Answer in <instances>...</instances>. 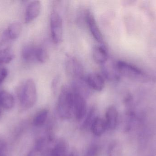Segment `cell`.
<instances>
[{
  "label": "cell",
  "mask_w": 156,
  "mask_h": 156,
  "mask_svg": "<svg viewBox=\"0 0 156 156\" xmlns=\"http://www.w3.org/2000/svg\"><path fill=\"white\" fill-rule=\"evenodd\" d=\"M50 25L52 40L55 44H59L63 38V21L61 16L58 12L54 11L51 13Z\"/></svg>",
  "instance_id": "obj_5"
},
{
  "label": "cell",
  "mask_w": 156,
  "mask_h": 156,
  "mask_svg": "<svg viewBox=\"0 0 156 156\" xmlns=\"http://www.w3.org/2000/svg\"><path fill=\"white\" fill-rule=\"evenodd\" d=\"M105 123L107 129L114 130L117 126L118 121V113L114 106H110L105 112Z\"/></svg>",
  "instance_id": "obj_13"
},
{
  "label": "cell",
  "mask_w": 156,
  "mask_h": 156,
  "mask_svg": "<svg viewBox=\"0 0 156 156\" xmlns=\"http://www.w3.org/2000/svg\"><path fill=\"white\" fill-rule=\"evenodd\" d=\"M71 89L75 93L80 94L84 98L90 95L91 90L86 80H84L83 78L73 80Z\"/></svg>",
  "instance_id": "obj_10"
},
{
  "label": "cell",
  "mask_w": 156,
  "mask_h": 156,
  "mask_svg": "<svg viewBox=\"0 0 156 156\" xmlns=\"http://www.w3.org/2000/svg\"><path fill=\"white\" fill-rule=\"evenodd\" d=\"M94 112H95V111H94V109H92V110L90 111L89 114L87 116V118H86V120H85V122H84V123H83V127L84 128H86V127H88L89 125H90L91 126V125L94 120L96 118V117H94Z\"/></svg>",
  "instance_id": "obj_23"
},
{
  "label": "cell",
  "mask_w": 156,
  "mask_h": 156,
  "mask_svg": "<svg viewBox=\"0 0 156 156\" xmlns=\"http://www.w3.org/2000/svg\"><path fill=\"white\" fill-rule=\"evenodd\" d=\"M14 105V99L11 93L5 91H0V106L5 110H10Z\"/></svg>",
  "instance_id": "obj_17"
},
{
  "label": "cell",
  "mask_w": 156,
  "mask_h": 156,
  "mask_svg": "<svg viewBox=\"0 0 156 156\" xmlns=\"http://www.w3.org/2000/svg\"><path fill=\"white\" fill-rule=\"evenodd\" d=\"M0 156H6L5 155V152H3V153H0Z\"/></svg>",
  "instance_id": "obj_26"
},
{
  "label": "cell",
  "mask_w": 156,
  "mask_h": 156,
  "mask_svg": "<svg viewBox=\"0 0 156 156\" xmlns=\"http://www.w3.org/2000/svg\"><path fill=\"white\" fill-rule=\"evenodd\" d=\"M8 75V71L5 68L0 67V84L5 80Z\"/></svg>",
  "instance_id": "obj_25"
},
{
  "label": "cell",
  "mask_w": 156,
  "mask_h": 156,
  "mask_svg": "<svg viewBox=\"0 0 156 156\" xmlns=\"http://www.w3.org/2000/svg\"><path fill=\"white\" fill-rule=\"evenodd\" d=\"M121 152L120 144L117 142L112 143L108 147V156H119Z\"/></svg>",
  "instance_id": "obj_22"
},
{
  "label": "cell",
  "mask_w": 156,
  "mask_h": 156,
  "mask_svg": "<svg viewBox=\"0 0 156 156\" xmlns=\"http://www.w3.org/2000/svg\"><path fill=\"white\" fill-rule=\"evenodd\" d=\"M14 58V55L10 47H0V65L10 63Z\"/></svg>",
  "instance_id": "obj_19"
},
{
  "label": "cell",
  "mask_w": 156,
  "mask_h": 156,
  "mask_svg": "<svg viewBox=\"0 0 156 156\" xmlns=\"http://www.w3.org/2000/svg\"><path fill=\"white\" fill-rule=\"evenodd\" d=\"M116 66L120 75L135 80L144 81L148 79V76L145 72L130 63L119 61L116 63Z\"/></svg>",
  "instance_id": "obj_4"
},
{
  "label": "cell",
  "mask_w": 156,
  "mask_h": 156,
  "mask_svg": "<svg viewBox=\"0 0 156 156\" xmlns=\"http://www.w3.org/2000/svg\"><path fill=\"white\" fill-rule=\"evenodd\" d=\"M1 115H2V109H1V107H0V117H1Z\"/></svg>",
  "instance_id": "obj_27"
},
{
  "label": "cell",
  "mask_w": 156,
  "mask_h": 156,
  "mask_svg": "<svg viewBox=\"0 0 156 156\" xmlns=\"http://www.w3.org/2000/svg\"><path fill=\"white\" fill-rule=\"evenodd\" d=\"M65 69L68 76L73 80L83 78V66L80 61L75 57H67L65 63Z\"/></svg>",
  "instance_id": "obj_6"
},
{
  "label": "cell",
  "mask_w": 156,
  "mask_h": 156,
  "mask_svg": "<svg viewBox=\"0 0 156 156\" xmlns=\"http://www.w3.org/2000/svg\"><path fill=\"white\" fill-rule=\"evenodd\" d=\"M102 66L103 74L106 79L110 81H115L119 79L120 75L116 68V64L107 61Z\"/></svg>",
  "instance_id": "obj_11"
},
{
  "label": "cell",
  "mask_w": 156,
  "mask_h": 156,
  "mask_svg": "<svg viewBox=\"0 0 156 156\" xmlns=\"http://www.w3.org/2000/svg\"><path fill=\"white\" fill-rule=\"evenodd\" d=\"M93 133L96 136L102 135L107 129L105 120L100 117H96L90 126Z\"/></svg>",
  "instance_id": "obj_15"
},
{
  "label": "cell",
  "mask_w": 156,
  "mask_h": 156,
  "mask_svg": "<svg viewBox=\"0 0 156 156\" xmlns=\"http://www.w3.org/2000/svg\"><path fill=\"white\" fill-rule=\"evenodd\" d=\"M49 59V53L45 48L37 47L36 50V60L39 63H44Z\"/></svg>",
  "instance_id": "obj_21"
},
{
  "label": "cell",
  "mask_w": 156,
  "mask_h": 156,
  "mask_svg": "<svg viewBox=\"0 0 156 156\" xmlns=\"http://www.w3.org/2000/svg\"><path fill=\"white\" fill-rule=\"evenodd\" d=\"M48 111L46 109H44L38 112L33 120L34 125L37 127H40L44 124L48 117Z\"/></svg>",
  "instance_id": "obj_20"
},
{
  "label": "cell",
  "mask_w": 156,
  "mask_h": 156,
  "mask_svg": "<svg viewBox=\"0 0 156 156\" xmlns=\"http://www.w3.org/2000/svg\"><path fill=\"white\" fill-rule=\"evenodd\" d=\"M41 9V2L39 1L31 2L27 5L25 16V22L29 24L35 19L40 14Z\"/></svg>",
  "instance_id": "obj_9"
},
{
  "label": "cell",
  "mask_w": 156,
  "mask_h": 156,
  "mask_svg": "<svg viewBox=\"0 0 156 156\" xmlns=\"http://www.w3.org/2000/svg\"><path fill=\"white\" fill-rule=\"evenodd\" d=\"M43 156H77L74 151H70L67 143L63 139L55 140L52 137L46 139L41 152Z\"/></svg>",
  "instance_id": "obj_2"
},
{
  "label": "cell",
  "mask_w": 156,
  "mask_h": 156,
  "mask_svg": "<svg viewBox=\"0 0 156 156\" xmlns=\"http://www.w3.org/2000/svg\"><path fill=\"white\" fill-rule=\"evenodd\" d=\"M89 86L91 89L96 91H101L103 89L105 85L102 76L97 73L89 74L86 79Z\"/></svg>",
  "instance_id": "obj_12"
},
{
  "label": "cell",
  "mask_w": 156,
  "mask_h": 156,
  "mask_svg": "<svg viewBox=\"0 0 156 156\" xmlns=\"http://www.w3.org/2000/svg\"><path fill=\"white\" fill-rule=\"evenodd\" d=\"M87 113V104L85 98L74 92V115L78 121L85 117Z\"/></svg>",
  "instance_id": "obj_7"
},
{
  "label": "cell",
  "mask_w": 156,
  "mask_h": 156,
  "mask_svg": "<svg viewBox=\"0 0 156 156\" xmlns=\"http://www.w3.org/2000/svg\"><path fill=\"white\" fill-rule=\"evenodd\" d=\"M86 25L90 29V32L94 39L100 43L103 42L102 34L98 27L92 13L88 10L86 16Z\"/></svg>",
  "instance_id": "obj_8"
},
{
  "label": "cell",
  "mask_w": 156,
  "mask_h": 156,
  "mask_svg": "<svg viewBox=\"0 0 156 156\" xmlns=\"http://www.w3.org/2000/svg\"><path fill=\"white\" fill-rule=\"evenodd\" d=\"M99 152V147L98 146L93 145L87 151L86 156H97Z\"/></svg>",
  "instance_id": "obj_24"
},
{
  "label": "cell",
  "mask_w": 156,
  "mask_h": 156,
  "mask_svg": "<svg viewBox=\"0 0 156 156\" xmlns=\"http://www.w3.org/2000/svg\"><path fill=\"white\" fill-rule=\"evenodd\" d=\"M93 57L97 64L103 65L108 61V52L104 47L96 46L93 50Z\"/></svg>",
  "instance_id": "obj_14"
},
{
  "label": "cell",
  "mask_w": 156,
  "mask_h": 156,
  "mask_svg": "<svg viewBox=\"0 0 156 156\" xmlns=\"http://www.w3.org/2000/svg\"><path fill=\"white\" fill-rule=\"evenodd\" d=\"M22 25L18 22L10 24L5 31L10 40H15L18 38L22 32Z\"/></svg>",
  "instance_id": "obj_18"
},
{
  "label": "cell",
  "mask_w": 156,
  "mask_h": 156,
  "mask_svg": "<svg viewBox=\"0 0 156 156\" xmlns=\"http://www.w3.org/2000/svg\"><path fill=\"white\" fill-rule=\"evenodd\" d=\"M57 110L63 119H70L74 115V92L69 87L64 86L61 89Z\"/></svg>",
  "instance_id": "obj_1"
},
{
  "label": "cell",
  "mask_w": 156,
  "mask_h": 156,
  "mask_svg": "<svg viewBox=\"0 0 156 156\" xmlns=\"http://www.w3.org/2000/svg\"><path fill=\"white\" fill-rule=\"evenodd\" d=\"M18 96L21 105L24 109H30L35 105L37 100V91L32 79L27 80L20 86Z\"/></svg>",
  "instance_id": "obj_3"
},
{
  "label": "cell",
  "mask_w": 156,
  "mask_h": 156,
  "mask_svg": "<svg viewBox=\"0 0 156 156\" xmlns=\"http://www.w3.org/2000/svg\"><path fill=\"white\" fill-rule=\"evenodd\" d=\"M37 47L32 45L25 46L22 50V58L24 62L29 63L36 60Z\"/></svg>",
  "instance_id": "obj_16"
}]
</instances>
